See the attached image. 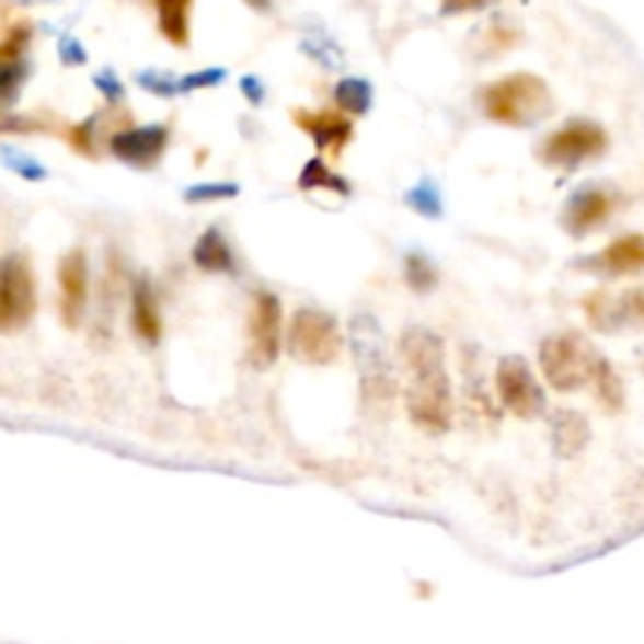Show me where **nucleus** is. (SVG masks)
Listing matches in <instances>:
<instances>
[{"instance_id":"f03ea898","label":"nucleus","mask_w":644,"mask_h":644,"mask_svg":"<svg viewBox=\"0 0 644 644\" xmlns=\"http://www.w3.org/2000/svg\"><path fill=\"white\" fill-rule=\"evenodd\" d=\"M481 107H484V117L501 123V126L526 129V126H534L548 117L553 111V97H550V85L541 76L509 72L497 82L484 85Z\"/></svg>"},{"instance_id":"1a4fd4ad","label":"nucleus","mask_w":644,"mask_h":644,"mask_svg":"<svg viewBox=\"0 0 644 644\" xmlns=\"http://www.w3.org/2000/svg\"><path fill=\"white\" fill-rule=\"evenodd\" d=\"M284 343V306L274 292H258L249 321V358L258 371H267Z\"/></svg>"},{"instance_id":"aec40b11","label":"nucleus","mask_w":644,"mask_h":644,"mask_svg":"<svg viewBox=\"0 0 644 644\" xmlns=\"http://www.w3.org/2000/svg\"><path fill=\"white\" fill-rule=\"evenodd\" d=\"M591 387H595L597 393V403L607 409L610 415H617L625 406V383H622L620 371L607 361V358L600 356L595 368V378H591Z\"/></svg>"},{"instance_id":"6ab92c4d","label":"nucleus","mask_w":644,"mask_h":644,"mask_svg":"<svg viewBox=\"0 0 644 644\" xmlns=\"http://www.w3.org/2000/svg\"><path fill=\"white\" fill-rule=\"evenodd\" d=\"M192 262L198 271H205V274H230L233 271V252H230V245H227V237L220 233V230H205L198 242H195V249H192Z\"/></svg>"},{"instance_id":"72a5a7b5","label":"nucleus","mask_w":644,"mask_h":644,"mask_svg":"<svg viewBox=\"0 0 644 644\" xmlns=\"http://www.w3.org/2000/svg\"><path fill=\"white\" fill-rule=\"evenodd\" d=\"M239 89H242V95L249 97L252 104H262V101H264L262 79H255V76H242V82H239Z\"/></svg>"},{"instance_id":"f3484780","label":"nucleus","mask_w":644,"mask_h":644,"mask_svg":"<svg viewBox=\"0 0 644 644\" xmlns=\"http://www.w3.org/2000/svg\"><path fill=\"white\" fill-rule=\"evenodd\" d=\"M550 430H553V453L560 456V459H573V456L582 453L585 444L591 440V425H588V418L578 415V412H570V409L553 412Z\"/></svg>"},{"instance_id":"f257e3e1","label":"nucleus","mask_w":644,"mask_h":644,"mask_svg":"<svg viewBox=\"0 0 644 644\" xmlns=\"http://www.w3.org/2000/svg\"><path fill=\"white\" fill-rule=\"evenodd\" d=\"M400 358L409 378L406 415L412 425L430 434H444L453 418V390L444 340L428 327H409L400 336Z\"/></svg>"},{"instance_id":"a211bd4d","label":"nucleus","mask_w":644,"mask_h":644,"mask_svg":"<svg viewBox=\"0 0 644 644\" xmlns=\"http://www.w3.org/2000/svg\"><path fill=\"white\" fill-rule=\"evenodd\" d=\"M192 3L195 0H154L158 28L173 48H189L192 38Z\"/></svg>"},{"instance_id":"c85d7f7f","label":"nucleus","mask_w":644,"mask_h":644,"mask_svg":"<svg viewBox=\"0 0 644 644\" xmlns=\"http://www.w3.org/2000/svg\"><path fill=\"white\" fill-rule=\"evenodd\" d=\"M136 79H139V85L148 89L151 95H161V97L180 95V82H176V79H170V76H164V72L148 70V72H139Z\"/></svg>"},{"instance_id":"bb28decb","label":"nucleus","mask_w":644,"mask_h":644,"mask_svg":"<svg viewBox=\"0 0 644 644\" xmlns=\"http://www.w3.org/2000/svg\"><path fill=\"white\" fill-rule=\"evenodd\" d=\"M227 79V70L223 67H211V70H202V72H189V76H183L180 79V95H186V92H205V89H215Z\"/></svg>"},{"instance_id":"0eeeda50","label":"nucleus","mask_w":644,"mask_h":644,"mask_svg":"<svg viewBox=\"0 0 644 644\" xmlns=\"http://www.w3.org/2000/svg\"><path fill=\"white\" fill-rule=\"evenodd\" d=\"M607 151V133L591 119H570L556 133H550L538 158L541 164L556 170H575L588 161H595Z\"/></svg>"},{"instance_id":"9d476101","label":"nucleus","mask_w":644,"mask_h":644,"mask_svg":"<svg viewBox=\"0 0 644 644\" xmlns=\"http://www.w3.org/2000/svg\"><path fill=\"white\" fill-rule=\"evenodd\" d=\"M588 324L600 334H620L644 327V289H625V292H591L585 299Z\"/></svg>"},{"instance_id":"20e7f679","label":"nucleus","mask_w":644,"mask_h":644,"mask_svg":"<svg viewBox=\"0 0 644 644\" xmlns=\"http://www.w3.org/2000/svg\"><path fill=\"white\" fill-rule=\"evenodd\" d=\"M289 356L299 358L302 365L324 368L334 365L343 353V334L334 314L318 309H299L292 314L287 331Z\"/></svg>"},{"instance_id":"f8f14e48","label":"nucleus","mask_w":644,"mask_h":644,"mask_svg":"<svg viewBox=\"0 0 644 644\" xmlns=\"http://www.w3.org/2000/svg\"><path fill=\"white\" fill-rule=\"evenodd\" d=\"M57 284H60V318L70 331H76L85 318L89 289H92V271H89L85 249H72L64 255L60 271H57Z\"/></svg>"},{"instance_id":"b1692460","label":"nucleus","mask_w":644,"mask_h":644,"mask_svg":"<svg viewBox=\"0 0 644 644\" xmlns=\"http://www.w3.org/2000/svg\"><path fill=\"white\" fill-rule=\"evenodd\" d=\"M406 205L415 215L430 217V220H437V217L444 215V198H440V192H437V186L430 180L406 192Z\"/></svg>"},{"instance_id":"4468645a","label":"nucleus","mask_w":644,"mask_h":644,"mask_svg":"<svg viewBox=\"0 0 644 644\" xmlns=\"http://www.w3.org/2000/svg\"><path fill=\"white\" fill-rule=\"evenodd\" d=\"M582 271L603 274V277H632L644 271V237L642 233H625L613 239L607 249H600L595 255H588L582 262Z\"/></svg>"},{"instance_id":"4be33fe9","label":"nucleus","mask_w":644,"mask_h":644,"mask_svg":"<svg viewBox=\"0 0 644 644\" xmlns=\"http://www.w3.org/2000/svg\"><path fill=\"white\" fill-rule=\"evenodd\" d=\"M336 107L349 117H365L375 104V92L365 79H340L334 92Z\"/></svg>"},{"instance_id":"cd10ccee","label":"nucleus","mask_w":644,"mask_h":644,"mask_svg":"<svg viewBox=\"0 0 644 644\" xmlns=\"http://www.w3.org/2000/svg\"><path fill=\"white\" fill-rule=\"evenodd\" d=\"M516 45H519V32H516V28H509V25H491L484 57H497V54H506V50L516 48Z\"/></svg>"},{"instance_id":"393cba45","label":"nucleus","mask_w":644,"mask_h":644,"mask_svg":"<svg viewBox=\"0 0 644 644\" xmlns=\"http://www.w3.org/2000/svg\"><path fill=\"white\" fill-rule=\"evenodd\" d=\"M239 186L237 183H202V186H189L183 192V198L189 205H205V202H227V198H237Z\"/></svg>"},{"instance_id":"9b49d317","label":"nucleus","mask_w":644,"mask_h":644,"mask_svg":"<svg viewBox=\"0 0 644 644\" xmlns=\"http://www.w3.org/2000/svg\"><path fill=\"white\" fill-rule=\"evenodd\" d=\"M111 154L136 170H151L168 151L170 129L161 123L151 126H129L111 136Z\"/></svg>"},{"instance_id":"c756f323","label":"nucleus","mask_w":644,"mask_h":644,"mask_svg":"<svg viewBox=\"0 0 644 644\" xmlns=\"http://www.w3.org/2000/svg\"><path fill=\"white\" fill-rule=\"evenodd\" d=\"M70 145L76 151H82V154H95V119H85V123H79V126H72L70 129Z\"/></svg>"},{"instance_id":"c9c22d12","label":"nucleus","mask_w":644,"mask_h":644,"mask_svg":"<svg viewBox=\"0 0 644 644\" xmlns=\"http://www.w3.org/2000/svg\"><path fill=\"white\" fill-rule=\"evenodd\" d=\"M245 3H249L252 10H258V13H267V10L274 7V0H245Z\"/></svg>"},{"instance_id":"6e6552de","label":"nucleus","mask_w":644,"mask_h":644,"mask_svg":"<svg viewBox=\"0 0 644 644\" xmlns=\"http://www.w3.org/2000/svg\"><path fill=\"white\" fill-rule=\"evenodd\" d=\"M497 396H501L503 406L522 422L544 415V409H548V396H544L541 383L534 378V371L528 368L526 358L519 356L501 358V365H497Z\"/></svg>"},{"instance_id":"39448f33","label":"nucleus","mask_w":644,"mask_h":644,"mask_svg":"<svg viewBox=\"0 0 644 644\" xmlns=\"http://www.w3.org/2000/svg\"><path fill=\"white\" fill-rule=\"evenodd\" d=\"M353 353H356L365 400L375 403V409L390 406L393 393H396V378H393L390 358L383 356L378 324L368 314H358L356 324H353Z\"/></svg>"},{"instance_id":"5701e85b","label":"nucleus","mask_w":644,"mask_h":644,"mask_svg":"<svg viewBox=\"0 0 644 644\" xmlns=\"http://www.w3.org/2000/svg\"><path fill=\"white\" fill-rule=\"evenodd\" d=\"M403 277H406V287L418 296H425L430 289L440 284V274L437 267L425 258V255H409L406 267H403Z\"/></svg>"},{"instance_id":"7ed1b4c3","label":"nucleus","mask_w":644,"mask_h":644,"mask_svg":"<svg viewBox=\"0 0 644 644\" xmlns=\"http://www.w3.org/2000/svg\"><path fill=\"white\" fill-rule=\"evenodd\" d=\"M538 358H541L544 378L556 393H575L591 383L600 353L582 334L563 331V334H553L541 343Z\"/></svg>"},{"instance_id":"473e14b6","label":"nucleus","mask_w":644,"mask_h":644,"mask_svg":"<svg viewBox=\"0 0 644 644\" xmlns=\"http://www.w3.org/2000/svg\"><path fill=\"white\" fill-rule=\"evenodd\" d=\"M60 57H64V64H76V67H82V64L89 60L85 50L79 48L76 38H64V42H60Z\"/></svg>"},{"instance_id":"dca6fc26","label":"nucleus","mask_w":644,"mask_h":644,"mask_svg":"<svg viewBox=\"0 0 644 644\" xmlns=\"http://www.w3.org/2000/svg\"><path fill=\"white\" fill-rule=\"evenodd\" d=\"M129 314H133V331L136 336L148 343V346H158L161 336H164V318H161V306H158V296H154V287L148 277H136L133 287H129Z\"/></svg>"},{"instance_id":"a878e982","label":"nucleus","mask_w":644,"mask_h":644,"mask_svg":"<svg viewBox=\"0 0 644 644\" xmlns=\"http://www.w3.org/2000/svg\"><path fill=\"white\" fill-rule=\"evenodd\" d=\"M25 79V64H20V57L16 60H3L0 64V104H10L16 92H20V85H23Z\"/></svg>"},{"instance_id":"f704fd0d","label":"nucleus","mask_w":644,"mask_h":644,"mask_svg":"<svg viewBox=\"0 0 644 644\" xmlns=\"http://www.w3.org/2000/svg\"><path fill=\"white\" fill-rule=\"evenodd\" d=\"M10 164L16 173H23L25 180H45V170L38 168L35 161H28V158H10Z\"/></svg>"},{"instance_id":"412c9836","label":"nucleus","mask_w":644,"mask_h":644,"mask_svg":"<svg viewBox=\"0 0 644 644\" xmlns=\"http://www.w3.org/2000/svg\"><path fill=\"white\" fill-rule=\"evenodd\" d=\"M299 189L302 192H336V195H349L353 192V186L340 176V173H334V170L324 164V158H311L309 164L302 168V173H299Z\"/></svg>"},{"instance_id":"423d86ee","label":"nucleus","mask_w":644,"mask_h":644,"mask_svg":"<svg viewBox=\"0 0 644 644\" xmlns=\"http://www.w3.org/2000/svg\"><path fill=\"white\" fill-rule=\"evenodd\" d=\"M38 309V287L25 255L0 258V334H20Z\"/></svg>"},{"instance_id":"2f4dec72","label":"nucleus","mask_w":644,"mask_h":644,"mask_svg":"<svg viewBox=\"0 0 644 644\" xmlns=\"http://www.w3.org/2000/svg\"><path fill=\"white\" fill-rule=\"evenodd\" d=\"M95 85H97V92L107 97V101H119V97H123V85H119V79L111 70L97 72Z\"/></svg>"},{"instance_id":"7c9ffc66","label":"nucleus","mask_w":644,"mask_h":644,"mask_svg":"<svg viewBox=\"0 0 644 644\" xmlns=\"http://www.w3.org/2000/svg\"><path fill=\"white\" fill-rule=\"evenodd\" d=\"M487 3H494V0H440V13L444 16H462V13L484 10Z\"/></svg>"},{"instance_id":"ddd939ff","label":"nucleus","mask_w":644,"mask_h":644,"mask_svg":"<svg viewBox=\"0 0 644 644\" xmlns=\"http://www.w3.org/2000/svg\"><path fill=\"white\" fill-rule=\"evenodd\" d=\"M292 123L309 136L318 151L340 158L353 142V117L343 111H292Z\"/></svg>"},{"instance_id":"2eb2a0df","label":"nucleus","mask_w":644,"mask_h":644,"mask_svg":"<svg viewBox=\"0 0 644 644\" xmlns=\"http://www.w3.org/2000/svg\"><path fill=\"white\" fill-rule=\"evenodd\" d=\"M617 202L607 189H597V186H588V189L575 192L573 198L566 202L563 208V227L570 237H588L595 233L597 227H603L610 215H613Z\"/></svg>"}]
</instances>
